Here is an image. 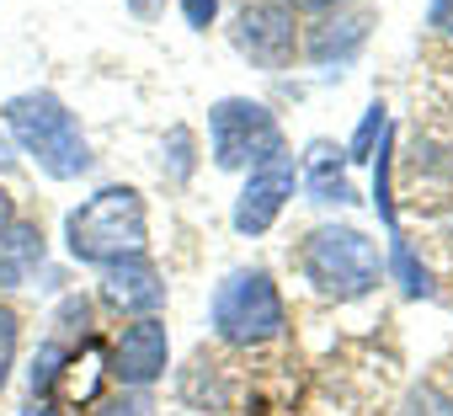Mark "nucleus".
Here are the masks:
<instances>
[{"label": "nucleus", "instance_id": "nucleus-1", "mask_svg": "<svg viewBox=\"0 0 453 416\" xmlns=\"http://www.w3.org/2000/svg\"><path fill=\"white\" fill-rule=\"evenodd\" d=\"M144 197L134 187H102L96 197H86L75 214L65 220V241L75 262H123V257H144Z\"/></svg>", "mask_w": 453, "mask_h": 416}, {"label": "nucleus", "instance_id": "nucleus-2", "mask_svg": "<svg viewBox=\"0 0 453 416\" xmlns=\"http://www.w3.org/2000/svg\"><path fill=\"white\" fill-rule=\"evenodd\" d=\"M6 128L17 134V144L54 176L70 181L91 166V144L75 123V112L54 96V91H22L6 102Z\"/></svg>", "mask_w": 453, "mask_h": 416}, {"label": "nucleus", "instance_id": "nucleus-3", "mask_svg": "<svg viewBox=\"0 0 453 416\" xmlns=\"http://www.w3.org/2000/svg\"><path fill=\"white\" fill-rule=\"evenodd\" d=\"M304 273L331 299H363L379 283V246L352 225H326L304 241Z\"/></svg>", "mask_w": 453, "mask_h": 416}, {"label": "nucleus", "instance_id": "nucleus-4", "mask_svg": "<svg viewBox=\"0 0 453 416\" xmlns=\"http://www.w3.org/2000/svg\"><path fill=\"white\" fill-rule=\"evenodd\" d=\"M283 326H288V315H283V299L267 273H230L213 289V331L230 347H262V342L283 336Z\"/></svg>", "mask_w": 453, "mask_h": 416}, {"label": "nucleus", "instance_id": "nucleus-5", "mask_svg": "<svg viewBox=\"0 0 453 416\" xmlns=\"http://www.w3.org/2000/svg\"><path fill=\"white\" fill-rule=\"evenodd\" d=\"M208 139H213V166H224V171L262 166L267 155L283 150L278 118H273L262 102H251V96H224V102H213V112H208Z\"/></svg>", "mask_w": 453, "mask_h": 416}, {"label": "nucleus", "instance_id": "nucleus-6", "mask_svg": "<svg viewBox=\"0 0 453 416\" xmlns=\"http://www.w3.org/2000/svg\"><path fill=\"white\" fill-rule=\"evenodd\" d=\"M235 49L257 65V70H288L294 49H299V17L288 0H257L235 17Z\"/></svg>", "mask_w": 453, "mask_h": 416}, {"label": "nucleus", "instance_id": "nucleus-7", "mask_svg": "<svg viewBox=\"0 0 453 416\" xmlns=\"http://www.w3.org/2000/svg\"><path fill=\"white\" fill-rule=\"evenodd\" d=\"M294 181H299V166L283 150L267 155L262 166H251V181H246V192L235 203V230L241 235H267L278 225V214H283V203L294 197Z\"/></svg>", "mask_w": 453, "mask_h": 416}, {"label": "nucleus", "instance_id": "nucleus-8", "mask_svg": "<svg viewBox=\"0 0 453 416\" xmlns=\"http://www.w3.org/2000/svg\"><path fill=\"white\" fill-rule=\"evenodd\" d=\"M165 358H171V342H165V326L155 315L123 326V336L112 342V374L123 384H155L165 374Z\"/></svg>", "mask_w": 453, "mask_h": 416}, {"label": "nucleus", "instance_id": "nucleus-9", "mask_svg": "<svg viewBox=\"0 0 453 416\" xmlns=\"http://www.w3.org/2000/svg\"><path fill=\"white\" fill-rule=\"evenodd\" d=\"M102 299L112 304V310H123V315H155L160 304H165V283H160V273L144 262V257H123V262H107V273H102Z\"/></svg>", "mask_w": 453, "mask_h": 416}, {"label": "nucleus", "instance_id": "nucleus-10", "mask_svg": "<svg viewBox=\"0 0 453 416\" xmlns=\"http://www.w3.org/2000/svg\"><path fill=\"white\" fill-rule=\"evenodd\" d=\"M304 187L315 192V203H352L347 187V150H336L331 139H315L304 155Z\"/></svg>", "mask_w": 453, "mask_h": 416}, {"label": "nucleus", "instance_id": "nucleus-11", "mask_svg": "<svg viewBox=\"0 0 453 416\" xmlns=\"http://www.w3.org/2000/svg\"><path fill=\"white\" fill-rule=\"evenodd\" d=\"M33 267H43V230L17 220L0 235V289H22L33 278Z\"/></svg>", "mask_w": 453, "mask_h": 416}, {"label": "nucleus", "instance_id": "nucleus-12", "mask_svg": "<svg viewBox=\"0 0 453 416\" xmlns=\"http://www.w3.org/2000/svg\"><path fill=\"white\" fill-rule=\"evenodd\" d=\"M368 27H373L368 17H326V22L310 27V43H304V49H310L315 65H331V59L342 65V59H352V54L363 49Z\"/></svg>", "mask_w": 453, "mask_h": 416}, {"label": "nucleus", "instance_id": "nucleus-13", "mask_svg": "<svg viewBox=\"0 0 453 416\" xmlns=\"http://www.w3.org/2000/svg\"><path fill=\"white\" fill-rule=\"evenodd\" d=\"M389 262H395V273H400V283H405L411 299H426V294H432V273L416 262V251H411L400 235H395V246H389Z\"/></svg>", "mask_w": 453, "mask_h": 416}, {"label": "nucleus", "instance_id": "nucleus-14", "mask_svg": "<svg viewBox=\"0 0 453 416\" xmlns=\"http://www.w3.org/2000/svg\"><path fill=\"white\" fill-rule=\"evenodd\" d=\"M400 416H453V395H442L437 384H416L405 395V411Z\"/></svg>", "mask_w": 453, "mask_h": 416}, {"label": "nucleus", "instance_id": "nucleus-15", "mask_svg": "<svg viewBox=\"0 0 453 416\" xmlns=\"http://www.w3.org/2000/svg\"><path fill=\"white\" fill-rule=\"evenodd\" d=\"M65 358H70L65 342H49V347L38 352V363H33V389H38V395H49V389L59 384V374H65L59 363H65Z\"/></svg>", "mask_w": 453, "mask_h": 416}, {"label": "nucleus", "instance_id": "nucleus-16", "mask_svg": "<svg viewBox=\"0 0 453 416\" xmlns=\"http://www.w3.org/2000/svg\"><path fill=\"white\" fill-rule=\"evenodd\" d=\"M373 139H384V107L373 102L368 107V118L357 123V139H352V150H347V160H368V150H373Z\"/></svg>", "mask_w": 453, "mask_h": 416}, {"label": "nucleus", "instance_id": "nucleus-17", "mask_svg": "<svg viewBox=\"0 0 453 416\" xmlns=\"http://www.w3.org/2000/svg\"><path fill=\"white\" fill-rule=\"evenodd\" d=\"M12 363H17V310L0 304V384H6Z\"/></svg>", "mask_w": 453, "mask_h": 416}, {"label": "nucleus", "instance_id": "nucleus-18", "mask_svg": "<svg viewBox=\"0 0 453 416\" xmlns=\"http://www.w3.org/2000/svg\"><path fill=\"white\" fill-rule=\"evenodd\" d=\"M373 197H379V214H384V225H395V203H389V139H384V150H379V176H373Z\"/></svg>", "mask_w": 453, "mask_h": 416}, {"label": "nucleus", "instance_id": "nucleus-19", "mask_svg": "<svg viewBox=\"0 0 453 416\" xmlns=\"http://www.w3.org/2000/svg\"><path fill=\"white\" fill-rule=\"evenodd\" d=\"M165 150H171V171L176 176H192V134L187 128H171V144Z\"/></svg>", "mask_w": 453, "mask_h": 416}, {"label": "nucleus", "instance_id": "nucleus-20", "mask_svg": "<svg viewBox=\"0 0 453 416\" xmlns=\"http://www.w3.org/2000/svg\"><path fill=\"white\" fill-rule=\"evenodd\" d=\"M181 17L203 33V27H213V17H219V0H181Z\"/></svg>", "mask_w": 453, "mask_h": 416}, {"label": "nucleus", "instance_id": "nucleus-21", "mask_svg": "<svg viewBox=\"0 0 453 416\" xmlns=\"http://www.w3.org/2000/svg\"><path fill=\"white\" fill-rule=\"evenodd\" d=\"M432 22L453 38V0H432Z\"/></svg>", "mask_w": 453, "mask_h": 416}, {"label": "nucleus", "instance_id": "nucleus-22", "mask_svg": "<svg viewBox=\"0 0 453 416\" xmlns=\"http://www.w3.org/2000/svg\"><path fill=\"white\" fill-rule=\"evenodd\" d=\"M12 225H17V208H12V197H6V192H0V235H6Z\"/></svg>", "mask_w": 453, "mask_h": 416}, {"label": "nucleus", "instance_id": "nucleus-23", "mask_svg": "<svg viewBox=\"0 0 453 416\" xmlns=\"http://www.w3.org/2000/svg\"><path fill=\"white\" fill-rule=\"evenodd\" d=\"M17 166V155H12V144H6V134H0V171H12Z\"/></svg>", "mask_w": 453, "mask_h": 416}, {"label": "nucleus", "instance_id": "nucleus-24", "mask_svg": "<svg viewBox=\"0 0 453 416\" xmlns=\"http://www.w3.org/2000/svg\"><path fill=\"white\" fill-rule=\"evenodd\" d=\"M294 6H315V12H331V6H342V0H294Z\"/></svg>", "mask_w": 453, "mask_h": 416}, {"label": "nucleus", "instance_id": "nucleus-25", "mask_svg": "<svg viewBox=\"0 0 453 416\" xmlns=\"http://www.w3.org/2000/svg\"><path fill=\"white\" fill-rule=\"evenodd\" d=\"M102 416H134V411H128V405H107Z\"/></svg>", "mask_w": 453, "mask_h": 416}, {"label": "nucleus", "instance_id": "nucleus-26", "mask_svg": "<svg viewBox=\"0 0 453 416\" xmlns=\"http://www.w3.org/2000/svg\"><path fill=\"white\" fill-rule=\"evenodd\" d=\"M27 416H59V411H49V405H33V411H27Z\"/></svg>", "mask_w": 453, "mask_h": 416}, {"label": "nucleus", "instance_id": "nucleus-27", "mask_svg": "<svg viewBox=\"0 0 453 416\" xmlns=\"http://www.w3.org/2000/svg\"><path fill=\"white\" fill-rule=\"evenodd\" d=\"M150 6H155V0H134V12H150Z\"/></svg>", "mask_w": 453, "mask_h": 416}]
</instances>
